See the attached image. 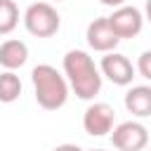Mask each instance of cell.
I'll list each match as a JSON object with an SVG mask.
<instances>
[{"label": "cell", "instance_id": "e0dca14e", "mask_svg": "<svg viewBox=\"0 0 151 151\" xmlns=\"http://www.w3.org/2000/svg\"><path fill=\"white\" fill-rule=\"evenodd\" d=\"M90 151H104V149H90Z\"/></svg>", "mask_w": 151, "mask_h": 151}, {"label": "cell", "instance_id": "6da1fadb", "mask_svg": "<svg viewBox=\"0 0 151 151\" xmlns=\"http://www.w3.org/2000/svg\"><path fill=\"white\" fill-rule=\"evenodd\" d=\"M64 71L68 76V83L73 92L80 99H92L101 90V76L94 66V61L83 50H71L64 57Z\"/></svg>", "mask_w": 151, "mask_h": 151}, {"label": "cell", "instance_id": "ba28073f", "mask_svg": "<svg viewBox=\"0 0 151 151\" xmlns=\"http://www.w3.org/2000/svg\"><path fill=\"white\" fill-rule=\"evenodd\" d=\"M101 73H104L113 85H130L132 78H134V66L130 64L127 57L111 52V54H106V57L101 59Z\"/></svg>", "mask_w": 151, "mask_h": 151}, {"label": "cell", "instance_id": "7c38bea8", "mask_svg": "<svg viewBox=\"0 0 151 151\" xmlns=\"http://www.w3.org/2000/svg\"><path fill=\"white\" fill-rule=\"evenodd\" d=\"M19 24V7L14 0H0V35H7Z\"/></svg>", "mask_w": 151, "mask_h": 151}, {"label": "cell", "instance_id": "30bf717a", "mask_svg": "<svg viewBox=\"0 0 151 151\" xmlns=\"http://www.w3.org/2000/svg\"><path fill=\"white\" fill-rule=\"evenodd\" d=\"M125 109L137 116V118H146L151 116V87L149 85H137L125 94Z\"/></svg>", "mask_w": 151, "mask_h": 151}, {"label": "cell", "instance_id": "5bb4252c", "mask_svg": "<svg viewBox=\"0 0 151 151\" xmlns=\"http://www.w3.org/2000/svg\"><path fill=\"white\" fill-rule=\"evenodd\" d=\"M52 151H83V149L76 146V144H61V146H57V149H52Z\"/></svg>", "mask_w": 151, "mask_h": 151}, {"label": "cell", "instance_id": "5b68a950", "mask_svg": "<svg viewBox=\"0 0 151 151\" xmlns=\"http://www.w3.org/2000/svg\"><path fill=\"white\" fill-rule=\"evenodd\" d=\"M113 120H116V111L109 104H92L85 111L83 127L92 137H104L106 132L113 130Z\"/></svg>", "mask_w": 151, "mask_h": 151}, {"label": "cell", "instance_id": "9c48e42d", "mask_svg": "<svg viewBox=\"0 0 151 151\" xmlns=\"http://www.w3.org/2000/svg\"><path fill=\"white\" fill-rule=\"evenodd\" d=\"M28 59V47L21 40H5L0 45V66H5L7 71H14L19 66H24Z\"/></svg>", "mask_w": 151, "mask_h": 151}, {"label": "cell", "instance_id": "2e32d148", "mask_svg": "<svg viewBox=\"0 0 151 151\" xmlns=\"http://www.w3.org/2000/svg\"><path fill=\"white\" fill-rule=\"evenodd\" d=\"M146 19L151 21V0H146Z\"/></svg>", "mask_w": 151, "mask_h": 151}, {"label": "cell", "instance_id": "7a4b0ae2", "mask_svg": "<svg viewBox=\"0 0 151 151\" xmlns=\"http://www.w3.org/2000/svg\"><path fill=\"white\" fill-rule=\"evenodd\" d=\"M33 90H35V101L45 111H57L66 104L68 99V85L59 76V71L50 64H40L31 73Z\"/></svg>", "mask_w": 151, "mask_h": 151}, {"label": "cell", "instance_id": "277c9868", "mask_svg": "<svg viewBox=\"0 0 151 151\" xmlns=\"http://www.w3.org/2000/svg\"><path fill=\"white\" fill-rule=\"evenodd\" d=\"M111 142L118 151H142L149 144V132L142 123H120L111 132Z\"/></svg>", "mask_w": 151, "mask_h": 151}, {"label": "cell", "instance_id": "8fae6325", "mask_svg": "<svg viewBox=\"0 0 151 151\" xmlns=\"http://www.w3.org/2000/svg\"><path fill=\"white\" fill-rule=\"evenodd\" d=\"M19 94H21V80L12 71L0 73V101L2 104H12V101L19 99Z\"/></svg>", "mask_w": 151, "mask_h": 151}, {"label": "cell", "instance_id": "3957f363", "mask_svg": "<svg viewBox=\"0 0 151 151\" xmlns=\"http://www.w3.org/2000/svg\"><path fill=\"white\" fill-rule=\"evenodd\" d=\"M24 24H26V31L35 38H50L59 31L61 26V17L59 12L50 5V2H33L26 14H24Z\"/></svg>", "mask_w": 151, "mask_h": 151}, {"label": "cell", "instance_id": "52a82bcc", "mask_svg": "<svg viewBox=\"0 0 151 151\" xmlns=\"http://www.w3.org/2000/svg\"><path fill=\"white\" fill-rule=\"evenodd\" d=\"M142 12L137 7H118L111 17H109V24L113 28V33L123 40V38H134L139 31H142Z\"/></svg>", "mask_w": 151, "mask_h": 151}, {"label": "cell", "instance_id": "ac0fdd59", "mask_svg": "<svg viewBox=\"0 0 151 151\" xmlns=\"http://www.w3.org/2000/svg\"><path fill=\"white\" fill-rule=\"evenodd\" d=\"M149 151H151V149H149Z\"/></svg>", "mask_w": 151, "mask_h": 151}, {"label": "cell", "instance_id": "4fadbf2b", "mask_svg": "<svg viewBox=\"0 0 151 151\" xmlns=\"http://www.w3.org/2000/svg\"><path fill=\"white\" fill-rule=\"evenodd\" d=\"M137 68H139V73H142L144 78H149V80H151V50H149V52H144V54L139 57Z\"/></svg>", "mask_w": 151, "mask_h": 151}, {"label": "cell", "instance_id": "8992f818", "mask_svg": "<svg viewBox=\"0 0 151 151\" xmlns=\"http://www.w3.org/2000/svg\"><path fill=\"white\" fill-rule=\"evenodd\" d=\"M87 45L94 50V52H113L116 45L120 42V38L113 33L111 24H109V17H99L94 19L90 26H87Z\"/></svg>", "mask_w": 151, "mask_h": 151}, {"label": "cell", "instance_id": "9a60e30c", "mask_svg": "<svg viewBox=\"0 0 151 151\" xmlns=\"http://www.w3.org/2000/svg\"><path fill=\"white\" fill-rule=\"evenodd\" d=\"M99 2H101V5H109V7H120L125 0H99Z\"/></svg>", "mask_w": 151, "mask_h": 151}]
</instances>
